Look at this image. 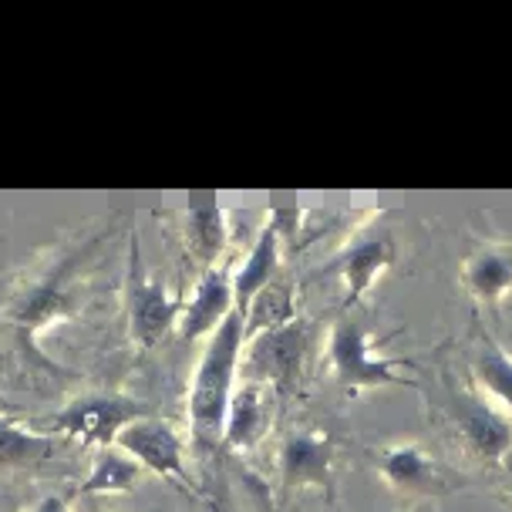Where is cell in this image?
<instances>
[{
  "instance_id": "7c38bea8",
  "label": "cell",
  "mask_w": 512,
  "mask_h": 512,
  "mask_svg": "<svg viewBox=\"0 0 512 512\" xmlns=\"http://www.w3.org/2000/svg\"><path fill=\"white\" fill-rule=\"evenodd\" d=\"M236 310L233 300V263H216V267L203 270V277L196 280L192 294L186 297V310L179 320L182 341L196 344L209 341L216 334V327L223 324Z\"/></svg>"
},
{
  "instance_id": "52a82bcc",
  "label": "cell",
  "mask_w": 512,
  "mask_h": 512,
  "mask_svg": "<svg viewBox=\"0 0 512 512\" xmlns=\"http://www.w3.org/2000/svg\"><path fill=\"white\" fill-rule=\"evenodd\" d=\"M186 297L172 294L159 277H152L142 260L139 240L132 236L128 246V270H125V314H128V334L139 351H152L172 327H179Z\"/></svg>"
},
{
  "instance_id": "44dd1931",
  "label": "cell",
  "mask_w": 512,
  "mask_h": 512,
  "mask_svg": "<svg viewBox=\"0 0 512 512\" xmlns=\"http://www.w3.org/2000/svg\"><path fill=\"white\" fill-rule=\"evenodd\" d=\"M499 479H502V496H506V502L512 506V452H506V459L499 462Z\"/></svg>"
},
{
  "instance_id": "8992f818",
  "label": "cell",
  "mask_w": 512,
  "mask_h": 512,
  "mask_svg": "<svg viewBox=\"0 0 512 512\" xmlns=\"http://www.w3.org/2000/svg\"><path fill=\"white\" fill-rule=\"evenodd\" d=\"M344 442L341 435L317 422L290 425L277 448V472L283 492H304L317 489L334 496L337 486V465H341Z\"/></svg>"
},
{
  "instance_id": "3957f363",
  "label": "cell",
  "mask_w": 512,
  "mask_h": 512,
  "mask_svg": "<svg viewBox=\"0 0 512 512\" xmlns=\"http://www.w3.org/2000/svg\"><path fill=\"white\" fill-rule=\"evenodd\" d=\"M320 351H324L327 374L337 381L344 395H358L368 388H391V384H405L418 388L415 378H408L418 368L411 358H391L381 354V341L374 337L368 320H361L354 310H341L334 324L327 327V337H320Z\"/></svg>"
},
{
  "instance_id": "ac0fdd59",
  "label": "cell",
  "mask_w": 512,
  "mask_h": 512,
  "mask_svg": "<svg viewBox=\"0 0 512 512\" xmlns=\"http://www.w3.org/2000/svg\"><path fill=\"white\" fill-rule=\"evenodd\" d=\"M58 438L24 425L14 415H0V472H41L48 469Z\"/></svg>"
},
{
  "instance_id": "277c9868",
  "label": "cell",
  "mask_w": 512,
  "mask_h": 512,
  "mask_svg": "<svg viewBox=\"0 0 512 512\" xmlns=\"http://www.w3.org/2000/svg\"><path fill=\"white\" fill-rule=\"evenodd\" d=\"M438 422H442V432L455 445V452L475 465L499 469L506 452H512V415H506L479 388H472L469 378L462 384L445 378Z\"/></svg>"
},
{
  "instance_id": "4fadbf2b",
  "label": "cell",
  "mask_w": 512,
  "mask_h": 512,
  "mask_svg": "<svg viewBox=\"0 0 512 512\" xmlns=\"http://www.w3.org/2000/svg\"><path fill=\"white\" fill-rule=\"evenodd\" d=\"M277 395L260 381L236 384L230 408H226L223 445L230 452H253L263 438L270 435L273 418H277Z\"/></svg>"
},
{
  "instance_id": "ba28073f",
  "label": "cell",
  "mask_w": 512,
  "mask_h": 512,
  "mask_svg": "<svg viewBox=\"0 0 512 512\" xmlns=\"http://www.w3.org/2000/svg\"><path fill=\"white\" fill-rule=\"evenodd\" d=\"M145 415H152V408L139 398L88 391V395H78L68 405H61L51 418H44V428H48V435L58 432L81 448H108L115 445L125 425L139 422Z\"/></svg>"
},
{
  "instance_id": "9a60e30c",
  "label": "cell",
  "mask_w": 512,
  "mask_h": 512,
  "mask_svg": "<svg viewBox=\"0 0 512 512\" xmlns=\"http://www.w3.org/2000/svg\"><path fill=\"white\" fill-rule=\"evenodd\" d=\"M459 280L475 304H506L512 294V246L506 243H479L462 260Z\"/></svg>"
},
{
  "instance_id": "8fae6325",
  "label": "cell",
  "mask_w": 512,
  "mask_h": 512,
  "mask_svg": "<svg viewBox=\"0 0 512 512\" xmlns=\"http://www.w3.org/2000/svg\"><path fill=\"white\" fill-rule=\"evenodd\" d=\"M115 448H122L128 459L139 462L145 472L192 492V482L186 475V435L166 418L145 415L139 422L125 425L115 438Z\"/></svg>"
},
{
  "instance_id": "ffe728a7",
  "label": "cell",
  "mask_w": 512,
  "mask_h": 512,
  "mask_svg": "<svg viewBox=\"0 0 512 512\" xmlns=\"http://www.w3.org/2000/svg\"><path fill=\"white\" fill-rule=\"evenodd\" d=\"M243 334L246 341H253V337L267 334V331H277V327L290 324L297 314V297H294V283L290 280H273L267 287L256 294L250 304L243 310Z\"/></svg>"
},
{
  "instance_id": "7402d4cb",
  "label": "cell",
  "mask_w": 512,
  "mask_h": 512,
  "mask_svg": "<svg viewBox=\"0 0 512 512\" xmlns=\"http://www.w3.org/2000/svg\"><path fill=\"white\" fill-rule=\"evenodd\" d=\"M31 512H71L68 496H44Z\"/></svg>"
},
{
  "instance_id": "2e32d148",
  "label": "cell",
  "mask_w": 512,
  "mask_h": 512,
  "mask_svg": "<svg viewBox=\"0 0 512 512\" xmlns=\"http://www.w3.org/2000/svg\"><path fill=\"white\" fill-rule=\"evenodd\" d=\"M283 236L280 230L273 226V219L260 226V233L253 236L250 250L240 263H233V300H236V310H243L250 300L260 294L267 283H273L280 277V267H283Z\"/></svg>"
},
{
  "instance_id": "6da1fadb",
  "label": "cell",
  "mask_w": 512,
  "mask_h": 512,
  "mask_svg": "<svg viewBox=\"0 0 512 512\" xmlns=\"http://www.w3.org/2000/svg\"><path fill=\"white\" fill-rule=\"evenodd\" d=\"M105 240L108 233L85 236V240H78V246L61 250L58 260H51L48 267L21 273L0 287V297H4L0 300V327H7L21 358L34 354V341L44 327L81 310L88 297V280L95 273L91 263H95Z\"/></svg>"
},
{
  "instance_id": "9c48e42d",
  "label": "cell",
  "mask_w": 512,
  "mask_h": 512,
  "mask_svg": "<svg viewBox=\"0 0 512 512\" xmlns=\"http://www.w3.org/2000/svg\"><path fill=\"white\" fill-rule=\"evenodd\" d=\"M395 260H398L395 230L384 226L381 219H371V223L358 226V230L347 236V240L337 246V253L320 270L341 280L344 310H354L371 294L374 283L395 267Z\"/></svg>"
},
{
  "instance_id": "d6986e66",
  "label": "cell",
  "mask_w": 512,
  "mask_h": 512,
  "mask_svg": "<svg viewBox=\"0 0 512 512\" xmlns=\"http://www.w3.org/2000/svg\"><path fill=\"white\" fill-rule=\"evenodd\" d=\"M145 469L135 459H128L122 448L108 445L95 448V459H91V472L85 482L78 486V496H128L142 482Z\"/></svg>"
},
{
  "instance_id": "603a6c76",
  "label": "cell",
  "mask_w": 512,
  "mask_h": 512,
  "mask_svg": "<svg viewBox=\"0 0 512 512\" xmlns=\"http://www.w3.org/2000/svg\"><path fill=\"white\" fill-rule=\"evenodd\" d=\"M85 512H115V509H105V506H91V509H85Z\"/></svg>"
},
{
  "instance_id": "e0dca14e",
  "label": "cell",
  "mask_w": 512,
  "mask_h": 512,
  "mask_svg": "<svg viewBox=\"0 0 512 512\" xmlns=\"http://www.w3.org/2000/svg\"><path fill=\"white\" fill-rule=\"evenodd\" d=\"M182 240H186V250L199 267H216L219 256L226 253V246L233 240L230 213L216 203L186 206L182 209Z\"/></svg>"
},
{
  "instance_id": "5bb4252c",
  "label": "cell",
  "mask_w": 512,
  "mask_h": 512,
  "mask_svg": "<svg viewBox=\"0 0 512 512\" xmlns=\"http://www.w3.org/2000/svg\"><path fill=\"white\" fill-rule=\"evenodd\" d=\"M465 368L469 384L479 388L489 401L512 415V354L506 344L496 341V334L486 324H475L465 341Z\"/></svg>"
},
{
  "instance_id": "7a4b0ae2",
  "label": "cell",
  "mask_w": 512,
  "mask_h": 512,
  "mask_svg": "<svg viewBox=\"0 0 512 512\" xmlns=\"http://www.w3.org/2000/svg\"><path fill=\"white\" fill-rule=\"evenodd\" d=\"M243 314L233 310L223 324L216 327V334L209 337L203 347V358L196 364L189 384V428L192 442L199 448H216L223 445V425H226V408L236 391V374H240L243 361Z\"/></svg>"
},
{
  "instance_id": "5b68a950",
  "label": "cell",
  "mask_w": 512,
  "mask_h": 512,
  "mask_svg": "<svg viewBox=\"0 0 512 512\" xmlns=\"http://www.w3.org/2000/svg\"><path fill=\"white\" fill-rule=\"evenodd\" d=\"M320 337L324 334H317V324L307 317H294L290 324L277 327V331L253 337L243 347V381L267 384L280 401L294 398L307 381Z\"/></svg>"
},
{
  "instance_id": "30bf717a",
  "label": "cell",
  "mask_w": 512,
  "mask_h": 512,
  "mask_svg": "<svg viewBox=\"0 0 512 512\" xmlns=\"http://www.w3.org/2000/svg\"><path fill=\"white\" fill-rule=\"evenodd\" d=\"M381 482L401 499H438L462 489V475L422 442H388L374 452Z\"/></svg>"
},
{
  "instance_id": "cb8c5ba5",
  "label": "cell",
  "mask_w": 512,
  "mask_h": 512,
  "mask_svg": "<svg viewBox=\"0 0 512 512\" xmlns=\"http://www.w3.org/2000/svg\"><path fill=\"white\" fill-rule=\"evenodd\" d=\"M506 314L512 317V300H509V304H506Z\"/></svg>"
}]
</instances>
